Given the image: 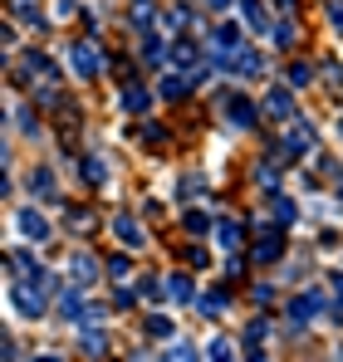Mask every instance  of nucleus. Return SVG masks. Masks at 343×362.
<instances>
[{
	"label": "nucleus",
	"instance_id": "f257e3e1",
	"mask_svg": "<svg viewBox=\"0 0 343 362\" xmlns=\"http://www.w3.org/2000/svg\"><path fill=\"white\" fill-rule=\"evenodd\" d=\"M45 289H50L45 279H25V274H15V279H10V303H15L25 318H40V313H45Z\"/></svg>",
	"mask_w": 343,
	"mask_h": 362
},
{
	"label": "nucleus",
	"instance_id": "f03ea898",
	"mask_svg": "<svg viewBox=\"0 0 343 362\" xmlns=\"http://www.w3.org/2000/svg\"><path fill=\"white\" fill-rule=\"evenodd\" d=\"M240 49H245V30H240L235 20H226V25L211 30V64H216V69H221L226 59H235Z\"/></svg>",
	"mask_w": 343,
	"mask_h": 362
},
{
	"label": "nucleus",
	"instance_id": "7ed1b4c3",
	"mask_svg": "<svg viewBox=\"0 0 343 362\" xmlns=\"http://www.w3.org/2000/svg\"><path fill=\"white\" fill-rule=\"evenodd\" d=\"M69 64H74V74H79V78H99V74H103V54H99V40H79V45L69 49Z\"/></svg>",
	"mask_w": 343,
	"mask_h": 362
},
{
	"label": "nucleus",
	"instance_id": "20e7f679",
	"mask_svg": "<svg viewBox=\"0 0 343 362\" xmlns=\"http://www.w3.org/2000/svg\"><path fill=\"white\" fill-rule=\"evenodd\" d=\"M319 313H324V294L319 289H304L299 299L289 303V328H309Z\"/></svg>",
	"mask_w": 343,
	"mask_h": 362
},
{
	"label": "nucleus",
	"instance_id": "39448f33",
	"mask_svg": "<svg viewBox=\"0 0 343 362\" xmlns=\"http://www.w3.org/2000/svg\"><path fill=\"white\" fill-rule=\"evenodd\" d=\"M319 147V132L309 122L289 118V142H280V157H299V152H314Z\"/></svg>",
	"mask_w": 343,
	"mask_h": 362
},
{
	"label": "nucleus",
	"instance_id": "423d86ee",
	"mask_svg": "<svg viewBox=\"0 0 343 362\" xmlns=\"http://www.w3.org/2000/svg\"><path fill=\"white\" fill-rule=\"evenodd\" d=\"M221 118H226L230 127H255V103H250L245 93H226V98H221Z\"/></svg>",
	"mask_w": 343,
	"mask_h": 362
},
{
	"label": "nucleus",
	"instance_id": "0eeeda50",
	"mask_svg": "<svg viewBox=\"0 0 343 362\" xmlns=\"http://www.w3.org/2000/svg\"><path fill=\"white\" fill-rule=\"evenodd\" d=\"M280 255H285V226H275V230L265 226V235L255 240V250H250V259H255V264H275Z\"/></svg>",
	"mask_w": 343,
	"mask_h": 362
},
{
	"label": "nucleus",
	"instance_id": "6e6552de",
	"mask_svg": "<svg viewBox=\"0 0 343 362\" xmlns=\"http://www.w3.org/2000/svg\"><path fill=\"white\" fill-rule=\"evenodd\" d=\"M15 226H20V235H25V240H35V245L50 240V221H45L35 206H30V211H20V216H15Z\"/></svg>",
	"mask_w": 343,
	"mask_h": 362
},
{
	"label": "nucleus",
	"instance_id": "1a4fd4ad",
	"mask_svg": "<svg viewBox=\"0 0 343 362\" xmlns=\"http://www.w3.org/2000/svg\"><path fill=\"white\" fill-rule=\"evenodd\" d=\"M94 279H99V259H94V255H74V259H69V284L89 289Z\"/></svg>",
	"mask_w": 343,
	"mask_h": 362
},
{
	"label": "nucleus",
	"instance_id": "9d476101",
	"mask_svg": "<svg viewBox=\"0 0 343 362\" xmlns=\"http://www.w3.org/2000/svg\"><path fill=\"white\" fill-rule=\"evenodd\" d=\"M260 108H265L270 118H280V122H289V118H294V98H289V88H270Z\"/></svg>",
	"mask_w": 343,
	"mask_h": 362
},
{
	"label": "nucleus",
	"instance_id": "9b49d317",
	"mask_svg": "<svg viewBox=\"0 0 343 362\" xmlns=\"http://www.w3.org/2000/svg\"><path fill=\"white\" fill-rule=\"evenodd\" d=\"M59 313H64L69 323H84V313H89V303L79 299V284H69V289L59 294Z\"/></svg>",
	"mask_w": 343,
	"mask_h": 362
},
{
	"label": "nucleus",
	"instance_id": "f8f14e48",
	"mask_svg": "<svg viewBox=\"0 0 343 362\" xmlns=\"http://www.w3.org/2000/svg\"><path fill=\"white\" fill-rule=\"evenodd\" d=\"M235 74H240V78H260V74H265V54H260V49H240V54H235Z\"/></svg>",
	"mask_w": 343,
	"mask_h": 362
},
{
	"label": "nucleus",
	"instance_id": "ddd939ff",
	"mask_svg": "<svg viewBox=\"0 0 343 362\" xmlns=\"http://www.w3.org/2000/svg\"><path fill=\"white\" fill-rule=\"evenodd\" d=\"M240 10H245V25H250V30L270 35V10H265V0H240Z\"/></svg>",
	"mask_w": 343,
	"mask_h": 362
},
{
	"label": "nucleus",
	"instance_id": "4468645a",
	"mask_svg": "<svg viewBox=\"0 0 343 362\" xmlns=\"http://www.w3.org/2000/svg\"><path fill=\"white\" fill-rule=\"evenodd\" d=\"M128 20H133L137 30H152V25H157V5H152V0H133V5H128Z\"/></svg>",
	"mask_w": 343,
	"mask_h": 362
},
{
	"label": "nucleus",
	"instance_id": "2eb2a0df",
	"mask_svg": "<svg viewBox=\"0 0 343 362\" xmlns=\"http://www.w3.org/2000/svg\"><path fill=\"white\" fill-rule=\"evenodd\" d=\"M216 240L226 245V250H240L245 245V226L240 221H216Z\"/></svg>",
	"mask_w": 343,
	"mask_h": 362
},
{
	"label": "nucleus",
	"instance_id": "dca6fc26",
	"mask_svg": "<svg viewBox=\"0 0 343 362\" xmlns=\"http://www.w3.org/2000/svg\"><path fill=\"white\" fill-rule=\"evenodd\" d=\"M191 88H196V83H191V74H186V69H181V74H167V78H162V98H186Z\"/></svg>",
	"mask_w": 343,
	"mask_h": 362
},
{
	"label": "nucleus",
	"instance_id": "f3484780",
	"mask_svg": "<svg viewBox=\"0 0 343 362\" xmlns=\"http://www.w3.org/2000/svg\"><path fill=\"white\" fill-rule=\"evenodd\" d=\"M172 64H176V69H196V64H201V49H196L191 40H176V45H172Z\"/></svg>",
	"mask_w": 343,
	"mask_h": 362
},
{
	"label": "nucleus",
	"instance_id": "a211bd4d",
	"mask_svg": "<svg viewBox=\"0 0 343 362\" xmlns=\"http://www.w3.org/2000/svg\"><path fill=\"white\" fill-rule=\"evenodd\" d=\"M113 230H118V240H123V245H133V250L147 240V235H142V226H137L133 216H118V221H113Z\"/></svg>",
	"mask_w": 343,
	"mask_h": 362
},
{
	"label": "nucleus",
	"instance_id": "6ab92c4d",
	"mask_svg": "<svg viewBox=\"0 0 343 362\" xmlns=\"http://www.w3.org/2000/svg\"><path fill=\"white\" fill-rule=\"evenodd\" d=\"M147 103H152V93H147L142 83H128V88H123V108H128V113H147Z\"/></svg>",
	"mask_w": 343,
	"mask_h": 362
},
{
	"label": "nucleus",
	"instance_id": "aec40b11",
	"mask_svg": "<svg viewBox=\"0 0 343 362\" xmlns=\"http://www.w3.org/2000/svg\"><path fill=\"white\" fill-rule=\"evenodd\" d=\"M79 348H84L89 358H103V353H108V338H103V333H99V328L89 323V328L79 333Z\"/></svg>",
	"mask_w": 343,
	"mask_h": 362
},
{
	"label": "nucleus",
	"instance_id": "412c9836",
	"mask_svg": "<svg viewBox=\"0 0 343 362\" xmlns=\"http://www.w3.org/2000/svg\"><path fill=\"white\" fill-rule=\"evenodd\" d=\"M142 59L152 64V69H157V64L167 59V45H162V40H157L152 30H142Z\"/></svg>",
	"mask_w": 343,
	"mask_h": 362
},
{
	"label": "nucleus",
	"instance_id": "4be33fe9",
	"mask_svg": "<svg viewBox=\"0 0 343 362\" xmlns=\"http://www.w3.org/2000/svg\"><path fill=\"white\" fill-rule=\"evenodd\" d=\"M79 177L89 181V186H103L108 172H103V162H99V157H84V162H79Z\"/></svg>",
	"mask_w": 343,
	"mask_h": 362
},
{
	"label": "nucleus",
	"instance_id": "5701e85b",
	"mask_svg": "<svg viewBox=\"0 0 343 362\" xmlns=\"http://www.w3.org/2000/svg\"><path fill=\"white\" fill-rule=\"evenodd\" d=\"M69 230H79V235H89V230H99V226H94V211H89V206H79V211L69 206Z\"/></svg>",
	"mask_w": 343,
	"mask_h": 362
},
{
	"label": "nucleus",
	"instance_id": "b1692460",
	"mask_svg": "<svg viewBox=\"0 0 343 362\" xmlns=\"http://www.w3.org/2000/svg\"><path fill=\"white\" fill-rule=\"evenodd\" d=\"M275 45H280V49H294V45H299V25H294L289 15L275 25Z\"/></svg>",
	"mask_w": 343,
	"mask_h": 362
},
{
	"label": "nucleus",
	"instance_id": "393cba45",
	"mask_svg": "<svg viewBox=\"0 0 343 362\" xmlns=\"http://www.w3.org/2000/svg\"><path fill=\"white\" fill-rule=\"evenodd\" d=\"M167 294H172V303H191V279H186V274H172Z\"/></svg>",
	"mask_w": 343,
	"mask_h": 362
},
{
	"label": "nucleus",
	"instance_id": "a878e982",
	"mask_svg": "<svg viewBox=\"0 0 343 362\" xmlns=\"http://www.w3.org/2000/svg\"><path fill=\"white\" fill-rule=\"evenodd\" d=\"M304 83H314V69H309L304 59H294L289 64V88H304Z\"/></svg>",
	"mask_w": 343,
	"mask_h": 362
},
{
	"label": "nucleus",
	"instance_id": "bb28decb",
	"mask_svg": "<svg viewBox=\"0 0 343 362\" xmlns=\"http://www.w3.org/2000/svg\"><path fill=\"white\" fill-rule=\"evenodd\" d=\"M172 333H176V328H172L167 313H152V318H147V338H172Z\"/></svg>",
	"mask_w": 343,
	"mask_h": 362
},
{
	"label": "nucleus",
	"instance_id": "cd10ccee",
	"mask_svg": "<svg viewBox=\"0 0 343 362\" xmlns=\"http://www.w3.org/2000/svg\"><path fill=\"white\" fill-rule=\"evenodd\" d=\"M221 308H226V289H211V294H201V313H206V318H216Z\"/></svg>",
	"mask_w": 343,
	"mask_h": 362
},
{
	"label": "nucleus",
	"instance_id": "c85d7f7f",
	"mask_svg": "<svg viewBox=\"0 0 343 362\" xmlns=\"http://www.w3.org/2000/svg\"><path fill=\"white\" fill-rule=\"evenodd\" d=\"M74 132H79V113L59 108V137H64V142H74Z\"/></svg>",
	"mask_w": 343,
	"mask_h": 362
},
{
	"label": "nucleus",
	"instance_id": "c756f323",
	"mask_svg": "<svg viewBox=\"0 0 343 362\" xmlns=\"http://www.w3.org/2000/svg\"><path fill=\"white\" fill-rule=\"evenodd\" d=\"M30 186H35V191H40V196H55L59 186H55V172H50V167H40V172H35V181H30Z\"/></svg>",
	"mask_w": 343,
	"mask_h": 362
},
{
	"label": "nucleus",
	"instance_id": "7c9ffc66",
	"mask_svg": "<svg viewBox=\"0 0 343 362\" xmlns=\"http://www.w3.org/2000/svg\"><path fill=\"white\" fill-rule=\"evenodd\" d=\"M15 15H20L25 25H35V30H45V15H40V10H35L30 0H20V5H15Z\"/></svg>",
	"mask_w": 343,
	"mask_h": 362
},
{
	"label": "nucleus",
	"instance_id": "2f4dec72",
	"mask_svg": "<svg viewBox=\"0 0 343 362\" xmlns=\"http://www.w3.org/2000/svg\"><path fill=\"white\" fill-rule=\"evenodd\" d=\"M181 226H186V235H206V230H211V221H206L201 211H186V221H181Z\"/></svg>",
	"mask_w": 343,
	"mask_h": 362
},
{
	"label": "nucleus",
	"instance_id": "473e14b6",
	"mask_svg": "<svg viewBox=\"0 0 343 362\" xmlns=\"http://www.w3.org/2000/svg\"><path fill=\"white\" fill-rule=\"evenodd\" d=\"M294 216H299V211H294V201L275 196V221H280V226H294Z\"/></svg>",
	"mask_w": 343,
	"mask_h": 362
},
{
	"label": "nucleus",
	"instance_id": "72a5a7b5",
	"mask_svg": "<svg viewBox=\"0 0 343 362\" xmlns=\"http://www.w3.org/2000/svg\"><path fill=\"white\" fill-rule=\"evenodd\" d=\"M176 196H181V201H196V196H201V177H181Z\"/></svg>",
	"mask_w": 343,
	"mask_h": 362
},
{
	"label": "nucleus",
	"instance_id": "f704fd0d",
	"mask_svg": "<svg viewBox=\"0 0 343 362\" xmlns=\"http://www.w3.org/2000/svg\"><path fill=\"white\" fill-rule=\"evenodd\" d=\"M142 142H147V147H167V127H157V122L142 127Z\"/></svg>",
	"mask_w": 343,
	"mask_h": 362
},
{
	"label": "nucleus",
	"instance_id": "c9c22d12",
	"mask_svg": "<svg viewBox=\"0 0 343 362\" xmlns=\"http://www.w3.org/2000/svg\"><path fill=\"white\" fill-rule=\"evenodd\" d=\"M128 269H133V259H128V255H113V259H108V274H113V279H123Z\"/></svg>",
	"mask_w": 343,
	"mask_h": 362
},
{
	"label": "nucleus",
	"instance_id": "e433bc0d",
	"mask_svg": "<svg viewBox=\"0 0 343 362\" xmlns=\"http://www.w3.org/2000/svg\"><path fill=\"white\" fill-rule=\"evenodd\" d=\"M226 274H230V279H240V274H245V259H240L235 250H226Z\"/></svg>",
	"mask_w": 343,
	"mask_h": 362
},
{
	"label": "nucleus",
	"instance_id": "4c0bfd02",
	"mask_svg": "<svg viewBox=\"0 0 343 362\" xmlns=\"http://www.w3.org/2000/svg\"><path fill=\"white\" fill-rule=\"evenodd\" d=\"M250 299H255V303H265V308H270V303H275V289H270V284H255V289H250Z\"/></svg>",
	"mask_w": 343,
	"mask_h": 362
},
{
	"label": "nucleus",
	"instance_id": "58836bf2",
	"mask_svg": "<svg viewBox=\"0 0 343 362\" xmlns=\"http://www.w3.org/2000/svg\"><path fill=\"white\" fill-rule=\"evenodd\" d=\"M186 20H191V10H186V5H176V10H172V15H167V25H172V30H181Z\"/></svg>",
	"mask_w": 343,
	"mask_h": 362
},
{
	"label": "nucleus",
	"instance_id": "ea45409f",
	"mask_svg": "<svg viewBox=\"0 0 343 362\" xmlns=\"http://www.w3.org/2000/svg\"><path fill=\"white\" fill-rule=\"evenodd\" d=\"M167 358H172V362H191V358H196V348H186V343H176V348H172Z\"/></svg>",
	"mask_w": 343,
	"mask_h": 362
},
{
	"label": "nucleus",
	"instance_id": "a19ab883",
	"mask_svg": "<svg viewBox=\"0 0 343 362\" xmlns=\"http://www.w3.org/2000/svg\"><path fill=\"white\" fill-rule=\"evenodd\" d=\"M329 20H334V30L343 35V0H329Z\"/></svg>",
	"mask_w": 343,
	"mask_h": 362
},
{
	"label": "nucleus",
	"instance_id": "79ce46f5",
	"mask_svg": "<svg viewBox=\"0 0 343 362\" xmlns=\"http://www.w3.org/2000/svg\"><path fill=\"white\" fill-rule=\"evenodd\" d=\"M206 353H211V358H230V343H226V338H216V343H211Z\"/></svg>",
	"mask_w": 343,
	"mask_h": 362
},
{
	"label": "nucleus",
	"instance_id": "37998d69",
	"mask_svg": "<svg viewBox=\"0 0 343 362\" xmlns=\"http://www.w3.org/2000/svg\"><path fill=\"white\" fill-rule=\"evenodd\" d=\"M206 5H211V10H226V5H230V0H206Z\"/></svg>",
	"mask_w": 343,
	"mask_h": 362
},
{
	"label": "nucleus",
	"instance_id": "c03bdc74",
	"mask_svg": "<svg viewBox=\"0 0 343 362\" xmlns=\"http://www.w3.org/2000/svg\"><path fill=\"white\" fill-rule=\"evenodd\" d=\"M275 5H280V10H285V15H289V10H294V0H275Z\"/></svg>",
	"mask_w": 343,
	"mask_h": 362
},
{
	"label": "nucleus",
	"instance_id": "a18cd8bd",
	"mask_svg": "<svg viewBox=\"0 0 343 362\" xmlns=\"http://www.w3.org/2000/svg\"><path fill=\"white\" fill-rule=\"evenodd\" d=\"M339 201H343V191H339Z\"/></svg>",
	"mask_w": 343,
	"mask_h": 362
},
{
	"label": "nucleus",
	"instance_id": "49530a36",
	"mask_svg": "<svg viewBox=\"0 0 343 362\" xmlns=\"http://www.w3.org/2000/svg\"><path fill=\"white\" fill-rule=\"evenodd\" d=\"M339 132H343V122H339Z\"/></svg>",
	"mask_w": 343,
	"mask_h": 362
}]
</instances>
